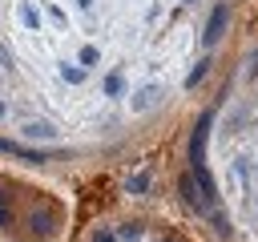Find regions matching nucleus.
<instances>
[{
    "instance_id": "obj_1",
    "label": "nucleus",
    "mask_w": 258,
    "mask_h": 242,
    "mask_svg": "<svg viewBox=\"0 0 258 242\" xmlns=\"http://www.w3.org/2000/svg\"><path fill=\"white\" fill-rule=\"evenodd\" d=\"M226 24H230V4H218L210 12V24H206V44H218L222 32H226Z\"/></svg>"
},
{
    "instance_id": "obj_2",
    "label": "nucleus",
    "mask_w": 258,
    "mask_h": 242,
    "mask_svg": "<svg viewBox=\"0 0 258 242\" xmlns=\"http://www.w3.org/2000/svg\"><path fill=\"white\" fill-rule=\"evenodd\" d=\"M24 133H28V137H52V125H44V121H28Z\"/></svg>"
},
{
    "instance_id": "obj_3",
    "label": "nucleus",
    "mask_w": 258,
    "mask_h": 242,
    "mask_svg": "<svg viewBox=\"0 0 258 242\" xmlns=\"http://www.w3.org/2000/svg\"><path fill=\"white\" fill-rule=\"evenodd\" d=\"M153 101H157V89H141V93H137V101H133V109H149Z\"/></svg>"
},
{
    "instance_id": "obj_4",
    "label": "nucleus",
    "mask_w": 258,
    "mask_h": 242,
    "mask_svg": "<svg viewBox=\"0 0 258 242\" xmlns=\"http://www.w3.org/2000/svg\"><path fill=\"white\" fill-rule=\"evenodd\" d=\"M202 77H206V60H198V69H194V73H189V81H185V85H198V81H202Z\"/></svg>"
},
{
    "instance_id": "obj_5",
    "label": "nucleus",
    "mask_w": 258,
    "mask_h": 242,
    "mask_svg": "<svg viewBox=\"0 0 258 242\" xmlns=\"http://www.w3.org/2000/svg\"><path fill=\"white\" fill-rule=\"evenodd\" d=\"M145 186H149V173H137V177H133V182H129V190H137V194H141V190H145Z\"/></svg>"
},
{
    "instance_id": "obj_6",
    "label": "nucleus",
    "mask_w": 258,
    "mask_h": 242,
    "mask_svg": "<svg viewBox=\"0 0 258 242\" xmlns=\"http://www.w3.org/2000/svg\"><path fill=\"white\" fill-rule=\"evenodd\" d=\"M20 20H24V24H36V20H40V16H36V12H32V8H28V4H24V8H20Z\"/></svg>"
},
{
    "instance_id": "obj_7",
    "label": "nucleus",
    "mask_w": 258,
    "mask_h": 242,
    "mask_svg": "<svg viewBox=\"0 0 258 242\" xmlns=\"http://www.w3.org/2000/svg\"><path fill=\"white\" fill-rule=\"evenodd\" d=\"M0 226H12V210L8 206H0Z\"/></svg>"
},
{
    "instance_id": "obj_8",
    "label": "nucleus",
    "mask_w": 258,
    "mask_h": 242,
    "mask_svg": "<svg viewBox=\"0 0 258 242\" xmlns=\"http://www.w3.org/2000/svg\"><path fill=\"white\" fill-rule=\"evenodd\" d=\"M97 242H113V234H101V238H97Z\"/></svg>"
},
{
    "instance_id": "obj_9",
    "label": "nucleus",
    "mask_w": 258,
    "mask_h": 242,
    "mask_svg": "<svg viewBox=\"0 0 258 242\" xmlns=\"http://www.w3.org/2000/svg\"><path fill=\"white\" fill-rule=\"evenodd\" d=\"M81 4H85V8H89V4H93V0H81Z\"/></svg>"
},
{
    "instance_id": "obj_10",
    "label": "nucleus",
    "mask_w": 258,
    "mask_h": 242,
    "mask_svg": "<svg viewBox=\"0 0 258 242\" xmlns=\"http://www.w3.org/2000/svg\"><path fill=\"white\" fill-rule=\"evenodd\" d=\"M0 206H8V202H4V194H0Z\"/></svg>"
},
{
    "instance_id": "obj_11",
    "label": "nucleus",
    "mask_w": 258,
    "mask_h": 242,
    "mask_svg": "<svg viewBox=\"0 0 258 242\" xmlns=\"http://www.w3.org/2000/svg\"><path fill=\"white\" fill-rule=\"evenodd\" d=\"M0 117H4V101H0Z\"/></svg>"
},
{
    "instance_id": "obj_12",
    "label": "nucleus",
    "mask_w": 258,
    "mask_h": 242,
    "mask_svg": "<svg viewBox=\"0 0 258 242\" xmlns=\"http://www.w3.org/2000/svg\"><path fill=\"white\" fill-rule=\"evenodd\" d=\"M254 60H258V56H254Z\"/></svg>"
}]
</instances>
